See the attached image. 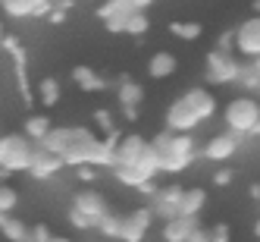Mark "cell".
Segmentation results:
<instances>
[{
  "label": "cell",
  "mask_w": 260,
  "mask_h": 242,
  "mask_svg": "<svg viewBox=\"0 0 260 242\" xmlns=\"http://www.w3.org/2000/svg\"><path fill=\"white\" fill-rule=\"evenodd\" d=\"M66 167H110L113 170V151L85 126H72V142L63 151Z\"/></svg>",
  "instance_id": "6da1fadb"
},
{
  "label": "cell",
  "mask_w": 260,
  "mask_h": 242,
  "mask_svg": "<svg viewBox=\"0 0 260 242\" xmlns=\"http://www.w3.org/2000/svg\"><path fill=\"white\" fill-rule=\"evenodd\" d=\"M151 151L157 154V167H160V173H182V170H188L191 160H194V136H176V132H163L154 136L151 142Z\"/></svg>",
  "instance_id": "7a4b0ae2"
},
{
  "label": "cell",
  "mask_w": 260,
  "mask_h": 242,
  "mask_svg": "<svg viewBox=\"0 0 260 242\" xmlns=\"http://www.w3.org/2000/svg\"><path fill=\"white\" fill-rule=\"evenodd\" d=\"M226 129L241 139H260V101L254 95H238L222 110Z\"/></svg>",
  "instance_id": "3957f363"
},
{
  "label": "cell",
  "mask_w": 260,
  "mask_h": 242,
  "mask_svg": "<svg viewBox=\"0 0 260 242\" xmlns=\"http://www.w3.org/2000/svg\"><path fill=\"white\" fill-rule=\"evenodd\" d=\"M35 145L25 132H7L0 136V170L4 173H28L31 157H35Z\"/></svg>",
  "instance_id": "277c9868"
},
{
  "label": "cell",
  "mask_w": 260,
  "mask_h": 242,
  "mask_svg": "<svg viewBox=\"0 0 260 242\" xmlns=\"http://www.w3.org/2000/svg\"><path fill=\"white\" fill-rule=\"evenodd\" d=\"M241 63L235 53H226V50H210L207 53V79L213 85H235L238 76H241Z\"/></svg>",
  "instance_id": "5b68a950"
},
{
  "label": "cell",
  "mask_w": 260,
  "mask_h": 242,
  "mask_svg": "<svg viewBox=\"0 0 260 242\" xmlns=\"http://www.w3.org/2000/svg\"><path fill=\"white\" fill-rule=\"evenodd\" d=\"M201 126V117L185 104V98H176L166 110V132H176V136H191L194 129Z\"/></svg>",
  "instance_id": "8992f818"
},
{
  "label": "cell",
  "mask_w": 260,
  "mask_h": 242,
  "mask_svg": "<svg viewBox=\"0 0 260 242\" xmlns=\"http://www.w3.org/2000/svg\"><path fill=\"white\" fill-rule=\"evenodd\" d=\"M235 53L245 60L260 57V16H251L235 29Z\"/></svg>",
  "instance_id": "52a82bcc"
},
{
  "label": "cell",
  "mask_w": 260,
  "mask_h": 242,
  "mask_svg": "<svg viewBox=\"0 0 260 242\" xmlns=\"http://www.w3.org/2000/svg\"><path fill=\"white\" fill-rule=\"evenodd\" d=\"M154 223V208H135L132 214L122 217L119 227V242H141Z\"/></svg>",
  "instance_id": "ba28073f"
},
{
  "label": "cell",
  "mask_w": 260,
  "mask_h": 242,
  "mask_svg": "<svg viewBox=\"0 0 260 242\" xmlns=\"http://www.w3.org/2000/svg\"><path fill=\"white\" fill-rule=\"evenodd\" d=\"M238 148H241V136L229 132V129H222V132L210 136V142L204 145V160H216V164L232 160Z\"/></svg>",
  "instance_id": "9c48e42d"
},
{
  "label": "cell",
  "mask_w": 260,
  "mask_h": 242,
  "mask_svg": "<svg viewBox=\"0 0 260 242\" xmlns=\"http://www.w3.org/2000/svg\"><path fill=\"white\" fill-rule=\"evenodd\" d=\"M147 154V139L144 136H122L113 148V167H135Z\"/></svg>",
  "instance_id": "30bf717a"
},
{
  "label": "cell",
  "mask_w": 260,
  "mask_h": 242,
  "mask_svg": "<svg viewBox=\"0 0 260 242\" xmlns=\"http://www.w3.org/2000/svg\"><path fill=\"white\" fill-rule=\"evenodd\" d=\"M182 195H185V185H179V182L163 185V189L154 195V217H163V223L173 220V217H179V201H182Z\"/></svg>",
  "instance_id": "8fae6325"
},
{
  "label": "cell",
  "mask_w": 260,
  "mask_h": 242,
  "mask_svg": "<svg viewBox=\"0 0 260 242\" xmlns=\"http://www.w3.org/2000/svg\"><path fill=\"white\" fill-rule=\"evenodd\" d=\"M72 208L82 211L85 217H91L94 223H98L104 214H110V204H107V198H104L98 189H82V192H76V198H72Z\"/></svg>",
  "instance_id": "7c38bea8"
},
{
  "label": "cell",
  "mask_w": 260,
  "mask_h": 242,
  "mask_svg": "<svg viewBox=\"0 0 260 242\" xmlns=\"http://www.w3.org/2000/svg\"><path fill=\"white\" fill-rule=\"evenodd\" d=\"M63 157L60 154H50L44 151V148H35V157H31V167H28V173L35 179H50V176H57L63 170Z\"/></svg>",
  "instance_id": "4fadbf2b"
},
{
  "label": "cell",
  "mask_w": 260,
  "mask_h": 242,
  "mask_svg": "<svg viewBox=\"0 0 260 242\" xmlns=\"http://www.w3.org/2000/svg\"><path fill=\"white\" fill-rule=\"evenodd\" d=\"M185 104H188L191 110H194V114L201 117V123H207V120H213V114H216V98L210 95V91L207 88H188V91H185Z\"/></svg>",
  "instance_id": "5bb4252c"
},
{
  "label": "cell",
  "mask_w": 260,
  "mask_h": 242,
  "mask_svg": "<svg viewBox=\"0 0 260 242\" xmlns=\"http://www.w3.org/2000/svg\"><path fill=\"white\" fill-rule=\"evenodd\" d=\"M204 204H207V189H201V185H188L179 201V217H194L204 211Z\"/></svg>",
  "instance_id": "9a60e30c"
},
{
  "label": "cell",
  "mask_w": 260,
  "mask_h": 242,
  "mask_svg": "<svg viewBox=\"0 0 260 242\" xmlns=\"http://www.w3.org/2000/svg\"><path fill=\"white\" fill-rule=\"evenodd\" d=\"M194 227H201L194 217H173V220L163 223V239L166 242H188Z\"/></svg>",
  "instance_id": "2e32d148"
},
{
  "label": "cell",
  "mask_w": 260,
  "mask_h": 242,
  "mask_svg": "<svg viewBox=\"0 0 260 242\" xmlns=\"http://www.w3.org/2000/svg\"><path fill=\"white\" fill-rule=\"evenodd\" d=\"M116 98H119V107H138V104L144 101V88H141V82L132 79V76H119Z\"/></svg>",
  "instance_id": "e0dca14e"
},
{
  "label": "cell",
  "mask_w": 260,
  "mask_h": 242,
  "mask_svg": "<svg viewBox=\"0 0 260 242\" xmlns=\"http://www.w3.org/2000/svg\"><path fill=\"white\" fill-rule=\"evenodd\" d=\"M176 66H179L176 53H170V50H157L154 57L147 60V76H151V79H170L173 72H176Z\"/></svg>",
  "instance_id": "ac0fdd59"
},
{
  "label": "cell",
  "mask_w": 260,
  "mask_h": 242,
  "mask_svg": "<svg viewBox=\"0 0 260 242\" xmlns=\"http://www.w3.org/2000/svg\"><path fill=\"white\" fill-rule=\"evenodd\" d=\"M72 82L82 91H107L110 88V79H104L101 72H94L91 66H76L72 69Z\"/></svg>",
  "instance_id": "d6986e66"
},
{
  "label": "cell",
  "mask_w": 260,
  "mask_h": 242,
  "mask_svg": "<svg viewBox=\"0 0 260 242\" xmlns=\"http://www.w3.org/2000/svg\"><path fill=\"white\" fill-rule=\"evenodd\" d=\"M69 142H72V126H53L50 132L44 136V142H41L38 148H44V151L63 157V151L69 148Z\"/></svg>",
  "instance_id": "ffe728a7"
},
{
  "label": "cell",
  "mask_w": 260,
  "mask_h": 242,
  "mask_svg": "<svg viewBox=\"0 0 260 242\" xmlns=\"http://www.w3.org/2000/svg\"><path fill=\"white\" fill-rule=\"evenodd\" d=\"M0 233H4L10 242H28V227H25L19 217H13V214L0 217Z\"/></svg>",
  "instance_id": "44dd1931"
},
{
  "label": "cell",
  "mask_w": 260,
  "mask_h": 242,
  "mask_svg": "<svg viewBox=\"0 0 260 242\" xmlns=\"http://www.w3.org/2000/svg\"><path fill=\"white\" fill-rule=\"evenodd\" d=\"M0 10H4L10 19H31L35 16V0H4Z\"/></svg>",
  "instance_id": "7402d4cb"
},
{
  "label": "cell",
  "mask_w": 260,
  "mask_h": 242,
  "mask_svg": "<svg viewBox=\"0 0 260 242\" xmlns=\"http://www.w3.org/2000/svg\"><path fill=\"white\" fill-rule=\"evenodd\" d=\"M50 129H53V123H50L47 117H28V120H25V136H28L35 145H41Z\"/></svg>",
  "instance_id": "603a6c76"
},
{
  "label": "cell",
  "mask_w": 260,
  "mask_h": 242,
  "mask_svg": "<svg viewBox=\"0 0 260 242\" xmlns=\"http://www.w3.org/2000/svg\"><path fill=\"white\" fill-rule=\"evenodd\" d=\"M38 98H41V104H44V107L60 104V82L53 79V76L41 79V82H38Z\"/></svg>",
  "instance_id": "cb8c5ba5"
},
{
  "label": "cell",
  "mask_w": 260,
  "mask_h": 242,
  "mask_svg": "<svg viewBox=\"0 0 260 242\" xmlns=\"http://www.w3.org/2000/svg\"><path fill=\"white\" fill-rule=\"evenodd\" d=\"M170 32L182 41H198L204 35V25L201 22H170Z\"/></svg>",
  "instance_id": "d4e9b609"
},
{
  "label": "cell",
  "mask_w": 260,
  "mask_h": 242,
  "mask_svg": "<svg viewBox=\"0 0 260 242\" xmlns=\"http://www.w3.org/2000/svg\"><path fill=\"white\" fill-rule=\"evenodd\" d=\"M16 204H19V192H16L13 185L0 182V217H4V214H13Z\"/></svg>",
  "instance_id": "484cf974"
},
{
  "label": "cell",
  "mask_w": 260,
  "mask_h": 242,
  "mask_svg": "<svg viewBox=\"0 0 260 242\" xmlns=\"http://www.w3.org/2000/svg\"><path fill=\"white\" fill-rule=\"evenodd\" d=\"M151 29V19H147V13H132L125 19V35H132V38H141V35Z\"/></svg>",
  "instance_id": "4316f807"
},
{
  "label": "cell",
  "mask_w": 260,
  "mask_h": 242,
  "mask_svg": "<svg viewBox=\"0 0 260 242\" xmlns=\"http://www.w3.org/2000/svg\"><path fill=\"white\" fill-rule=\"evenodd\" d=\"M119 227H122V217L119 214H104L101 220H98V230L104 233V236H110V239H119Z\"/></svg>",
  "instance_id": "83f0119b"
},
{
  "label": "cell",
  "mask_w": 260,
  "mask_h": 242,
  "mask_svg": "<svg viewBox=\"0 0 260 242\" xmlns=\"http://www.w3.org/2000/svg\"><path fill=\"white\" fill-rule=\"evenodd\" d=\"M235 85H238V88H245L248 95H251V91H260V76L251 69V63L241 66V76H238V82H235Z\"/></svg>",
  "instance_id": "f1b7e54d"
},
{
  "label": "cell",
  "mask_w": 260,
  "mask_h": 242,
  "mask_svg": "<svg viewBox=\"0 0 260 242\" xmlns=\"http://www.w3.org/2000/svg\"><path fill=\"white\" fill-rule=\"evenodd\" d=\"M69 223H72V227H76V230H98V223L94 220H91V217H85L82 211H76V208H69Z\"/></svg>",
  "instance_id": "f546056e"
},
{
  "label": "cell",
  "mask_w": 260,
  "mask_h": 242,
  "mask_svg": "<svg viewBox=\"0 0 260 242\" xmlns=\"http://www.w3.org/2000/svg\"><path fill=\"white\" fill-rule=\"evenodd\" d=\"M94 123L104 129V136H107V132H113V129H116V126H113V114H110L107 107H98V110H94Z\"/></svg>",
  "instance_id": "4dcf8cb0"
},
{
  "label": "cell",
  "mask_w": 260,
  "mask_h": 242,
  "mask_svg": "<svg viewBox=\"0 0 260 242\" xmlns=\"http://www.w3.org/2000/svg\"><path fill=\"white\" fill-rule=\"evenodd\" d=\"M216 50H226V53H235V29H226L216 41Z\"/></svg>",
  "instance_id": "1f68e13d"
},
{
  "label": "cell",
  "mask_w": 260,
  "mask_h": 242,
  "mask_svg": "<svg viewBox=\"0 0 260 242\" xmlns=\"http://www.w3.org/2000/svg\"><path fill=\"white\" fill-rule=\"evenodd\" d=\"M53 233L44 227V223H38V227H28V242H50Z\"/></svg>",
  "instance_id": "d6a6232c"
},
{
  "label": "cell",
  "mask_w": 260,
  "mask_h": 242,
  "mask_svg": "<svg viewBox=\"0 0 260 242\" xmlns=\"http://www.w3.org/2000/svg\"><path fill=\"white\" fill-rule=\"evenodd\" d=\"M125 19L128 16H110V19H104V25L110 35H125Z\"/></svg>",
  "instance_id": "836d02e7"
},
{
  "label": "cell",
  "mask_w": 260,
  "mask_h": 242,
  "mask_svg": "<svg viewBox=\"0 0 260 242\" xmlns=\"http://www.w3.org/2000/svg\"><path fill=\"white\" fill-rule=\"evenodd\" d=\"M232 179H235V170H232V167H222V170L213 173V185H229Z\"/></svg>",
  "instance_id": "e575fe53"
},
{
  "label": "cell",
  "mask_w": 260,
  "mask_h": 242,
  "mask_svg": "<svg viewBox=\"0 0 260 242\" xmlns=\"http://www.w3.org/2000/svg\"><path fill=\"white\" fill-rule=\"evenodd\" d=\"M76 176L82 182H94L98 179V167H76Z\"/></svg>",
  "instance_id": "d590c367"
},
{
  "label": "cell",
  "mask_w": 260,
  "mask_h": 242,
  "mask_svg": "<svg viewBox=\"0 0 260 242\" xmlns=\"http://www.w3.org/2000/svg\"><path fill=\"white\" fill-rule=\"evenodd\" d=\"M188 242H213V236H210V230L194 227V230H191V236H188Z\"/></svg>",
  "instance_id": "8d00e7d4"
},
{
  "label": "cell",
  "mask_w": 260,
  "mask_h": 242,
  "mask_svg": "<svg viewBox=\"0 0 260 242\" xmlns=\"http://www.w3.org/2000/svg\"><path fill=\"white\" fill-rule=\"evenodd\" d=\"M125 7L132 10V13H144V10L154 7V0H125Z\"/></svg>",
  "instance_id": "74e56055"
},
{
  "label": "cell",
  "mask_w": 260,
  "mask_h": 242,
  "mask_svg": "<svg viewBox=\"0 0 260 242\" xmlns=\"http://www.w3.org/2000/svg\"><path fill=\"white\" fill-rule=\"evenodd\" d=\"M210 236H213V242H229V227L226 223H216V227L210 230Z\"/></svg>",
  "instance_id": "f35d334b"
},
{
  "label": "cell",
  "mask_w": 260,
  "mask_h": 242,
  "mask_svg": "<svg viewBox=\"0 0 260 242\" xmlns=\"http://www.w3.org/2000/svg\"><path fill=\"white\" fill-rule=\"evenodd\" d=\"M0 47H4V50H10V53H16V50H19V41H16L13 35H4V41H0Z\"/></svg>",
  "instance_id": "ab89813d"
},
{
  "label": "cell",
  "mask_w": 260,
  "mask_h": 242,
  "mask_svg": "<svg viewBox=\"0 0 260 242\" xmlns=\"http://www.w3.org/2000/svg\"><path fill=\"white\" fill-rule=\"evenodd\" d=\"M66 16H69L66 10H57V7H53V10H50V16H47V19H50L53 25H60V22H66Z\"/></svg>",
  "instance_id": "60d3db41"
},
{
  "label": "cell",
  "mask_w": 260,
  "mask_h": 242,
  "mask_svg": "<svg viewBox=\"0 0 260 242\" xmlns=\"http://www.w3.org/2000/svg\"><path fill=\"white\" fill-rule=\"evenodd\" d=\"M122 114L125 120H138V107H122Z\"/></svg>",
  "instance_id": "b9f144b4"
},
{
  "label": "cell",
  "mask_w": 260,
  "mask_h": 242,
  "mask_svg": "<svg viewBox=\"0 0 260 242\" xmlns=\"http://www.w3.org/2000/svg\"><path fill=\"white\" fill-rule=\"evenodd\" d=\"M248 192H251V198H254V201H260V185H257V182L251 185V189H248Z\"/></svg>",
  "instance_id": "7bdbcfd3"
},
{
  "label": "cell",
  "mask_w": 260,
  "mask_h": 242,
  "mask_svg": "<svg viewBox=\"0 0 260 242\" xmlns=\"http://www.w3.org/2000/svg\"><path fill=\"white\" fill-rule=\"evenodd\" d=\"M245 63H251V69H254L257 76H260V57H257V60H245Z\"/></svg>",
  "instance_id": "ee69618b"
},
{
  "label": "cell",
  "mask_w": 260,
  "mask_h": 242,
  "mask_svg": "<svg viewBox=\"0 0 260 242\" xmlns=\"http://www.w3.org/2000/svg\"><path fill=\"white\" fill-rule=\"evenodd\" d=\"M251 10H254V16H260V0H254V4H251Z\"/></svg>",
  "instance_id": "f6af8a7d"
},
{
  "label": "cell",
  "mask_w": 260,
  "mask_h": 242,
  "mask_svg": "<svg viewBox=\"0 0 260 242\" xmlns=\"http://www.w3.org/2000/svg\"><path fill=\"white\" fill-rule=\"evenodd\" d=\"M50 242H72V239H66V236H53Z\"/></svg>",
  "instance_id": "bcb514c9"
},
{
  "label": "cell",
  "mask_w": 260,
  "mask_h": 242,
  "mask_svg": "<svg viewBox=\"0 0 260 242\" xmlns=\"http://www.w3.org/2000/svg\"><path fill=\"white\" fill-rule=\"evenodd\" d=\"M254 233H257V239H260V220H257V223H254Z\"/></svg>",
  "instance_id": "7dc6e473"
},
{
  "label": "cell",
  "mask_w": 260,
  "mask_h": 242,
  "mask_svg": "<svg viewBox=\"0 0 260 242\" xmlns=\"http://www.w3.org/2000/svg\"><path fill=\"white\" fill-rule=\"evenodd\" d=\"M41 4H50V0H35V7H41Z\"/></svg>",
  "instance_id": "c3c4849f"
},
{
  "label": "cell",
  "mask_w": 260,
  "mask_h": 242,
  "mask_svg": "<svg viewBox=\"0 0 260 242\" xmlns=\"http://www.w3.org/2000/svg\"><path fill=\"white\" fill-rule=\"evenodd\" d=\"M0 41H4V25H0Z\"/></svg>",
  "instance_id": "681fc988"
},
{
  "label": "cell",
  "mask_w": 260,
  "mask_h": 242,
  "mask_svg": "<svg viewBox=\"0 0 260 242\" xmlns=\"http://www.w3.org/2000/svg\"><path fill=\"white\" fill-rule=\"evenodd\" d=\"M0 4H4V0H0Z\"/></svg>",
  "instance_id": "f907efd6"
}]
</instances>
